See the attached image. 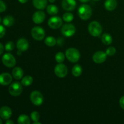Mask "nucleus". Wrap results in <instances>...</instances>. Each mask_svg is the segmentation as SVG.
Instances as JSON below:
<instances>
[{"mask_svg": "<svg viewBox=\"0 0 124 124\" xmlns=\"http://www.w3.org/2000/svg\"><path fill=\"white\" fill-rule=\"evenodd\" d=\"M92 15V9L88 4H82L78 9V15L83 20L90 19Z\"/></svg>", "mask_w": 124, "mask_h": 124, "instance_id": "obj_1", "label": "nucleus"}, {"mask_svg": "<svg viewBox=\"0 0 124 124\" xmlns=\"http://www.w3.org/2000/svg\"><path fill=\"white\" fill-rule=\"evenodd\" d=\"M88 31L92 36L98 37L102 31V27L98 21H92L88 25Z\"/></svg>", "mask_w": 124, "mask_h": 124, "instance_id": "obj_2", "label": "nucleus"}, {"mask_svg": "<svg viewBox=\"0 0 124 124\" xmlns=\"http://www.w3.org/2000/svg\"><path fill=\"white\" fill-rule=\"evenodd\" d=\"M80 53L75 48H69L65 52V56L68 60L73 63L78 61L80 58Z\"/></svg>", "mask_w": 124, "mask_h": 124, "instance_id": "obj_3", "label": "nucleus"}, {"mask_svg": "<svg viewBox=\"0 0 124 124\" xmlns=\"http://www.w3.org/2000/svg\"><path fill=\"white\" fill-rule=\"evenodd\" d=\"M23 92V85L18 82L12 83L8 88V92L13 96H18Z\"/></svg>", "mask_w": 124, "mask_h": 124, "instance_id": "obj_4", "label": "nucleus"}, {"mask_svg": "<svg viewBox=\"0 0 124 124\" xmlns=\"http://www.w3.org/2000/svg\"><path fill=\"white\" fill-rule=\"evenodd\" d=\"M30 98L31 102L36 106H39L43 103V96L39 91L35 90L31 92Z\"/></svg>", "mask_w": 124, "mask_h": 124, "instance_id": "obj_5", "label": "nucleus"}, {"mask_svg": "<svg viewBox=\"0 0 124 124\" xmlns=\"http://www.w3.org/2000/svg\"><path fill=\"white\" fill-rule=\"evenodd\" d=\"M2 62L4 65L7 67L12 68L15 66L16 59L10 53H6L2 58Z\"/></svg>", "mask_w": 124, "mask_h": 124, "instance_id": "obj_6", "label": "nucleus"}, {"mask_svg": "<svg viewBox=\"0 0 124 124\" xmlns=\"http://www.w3.org/2000/svg\"><path fill=\"white\" fill-rule=\"evenodd\" d=\"M54 73L58 78H63L67 75V67L62 63H59V64H57L54 67Z\"/></svg>", "mask_w": 124, "mask_h": 124, "instance_id": "obj_7", "label": "nucleus"}, {"mask_svg": "<svg viewBox=\"0 0 124 124\" xmlns=\"http://www.w3.org/2000/svg\"><path fill=\"white\" fill-rule=\"evenodd\" d=\"M31 34L32 37L37 41H41L45 37V31L40 27H35L31 29Z\"/></svg>", "mask_w": 124, "mask_h": 124, "instance_id": "obj_8", "label": "nucleus"}, {"mask_svg": "<svg viewBox=\"0 0 124 124\" xmlns=\"http://www.w3.org/2000/svg\"><path fill=\"white\" fill-rule=\"evenodd\" d=\"M76 32V28L75 25L71 24H64L61 28V33L64 36L70 37Z\"/></svg>", "mask_w": 124, "mask_h": 124, "instance_id": "obj_9", "label": "nucleus"}, {"mask_svg": "<svg viewBox=\"0 0 124 124\" xmlns=\"http://www.w3.org/2000/svg\"><path fill=\"white\" fill-rule=\"evenodd\" d=\"M62 24V20L59 16H53L48 21V25L51 29H57L61 27Z\"/></svg>", "mask_w": 124, "mask_h": 124, "instance_id": "obj_10", "label": "nucleus"}, {"mask_svg": "<svg viewBox=\"0 0 124 124\" xmlns=\"http://www.w3.org/2000/svg\"><path fill=\"white\" fill-rule=\"evenodd\" d=\"M107 54L102 51H98L96 52L93 56V61L97 64H101L104 62L107 59Z\"/></svg>", "mask_w": 124, "mask_h": 124, "instance_id": "obj_11", "label": "nucleus"}, {"mask_svg": "<svg viewBox=\"0 0 124 124\" xmlns=\"http://www.w3.org/2000/svg\"><path fill=\"white\" fill-rule=\"evenodd\" d=\"M76 6V0H62V6L65 10H73Z\"/></svg>", "mask_w": 124, "mask_h": 124, "instance_id": "obj_12", "label": "nucleus"}, {"mask_svg": "<svg viewBox=\"0 0 124 124\" xmlns=\"http://www.w3.org/2000/svg\"><path fill=\"white\" fill-rule=\"evenodd\" d=\"M46 18V15L44 12L42 11H37L33 14L32 17V20L35 24H39L43 23Z\"/></svg>", "mask_w": 124, "mask_h": 124, "instance_id": "obj_13", "label": "nucleus"}, {"mask_svg": "<svg viewBox=\"0 0 124 124\" xmlns=\"http://www.w3.org/2000/svg\"><path fill=\"white\" fill-rule=\"evenodd\" d=\"M12 111L10 108L4 106L0 109V117L4 120H7L12 116Z\"/></svg>", "mask_w": 124, "mask_h": 124, "instance_id": "obj_14", "label": "nucleus"}, {"mask_svg": "<svg viewBox=\"0 0 124 124\" xmlns=\"http://www.w3.org/2000/svg\"><path fill=\"white\" fill-rule=\"evenodd\" d=\"M12 77L8 73L0 74V84L2 85H7L12 82Z\"/></svg>", "mask_w": 124, "mask_h": 124, "instance_id": "obj_15", "label": "nucleus"}, {"mask_svg": "<svg viewBox=\"0 0 124 124\" xmlns=\"http://www.w3.org/2000/svg\"><path fill=\"white\" fill-rule=\"evenodd\" d=\"M16 47L18 50H20L21 52L26 51L29 48V44L27 40L25 38H21L17 41Z\"/></svg>", "mask_w": 124, "mask_h": 124, "instance_id": "obj_16", "label": "nucleus"}, {"mask_svg": "<svg viewBox=\"0 0 124 124\" xmlns=\"http://www.w3.org/2000/svg\"><path fill=\"white\" fill-rule=\"evenodd\" d=\"M24 75V71L20 67H15L12 70V76L15 79H21Z\"/></svg>", "mask_w": 124, "mask_h": 124, "instance_id": "obj_17", "label": "nucleus"}, {"mask_svg": "<svg viewBox=\"0 0 124 124\" xmlns=\"http://www.w3.org/2000/svg\"><path fill=\"white\" fill-rule=\"evenodd\" d=\"M33 4L37 9L43 10L47 6V0H33Z\"/></svg>", "mask_w": 124, "mask_h": 124, "instance_id": "obj_18", "label": "nucleus"}, {"mask_svg": "<svg viewBox=\"0 0 124 124\" xmlns=\"http://www.w3.org/2000/svg\"><path fill=\"white\" fill-rule=\"evenodd\" d=\"M104 6L107 10H114L117 7V1L116 0H106Z\"/></svg>", "mask_w": 124, "mask_h": 124, "instance_id": "obj_19", "label": "nucleus"}, {"mask_svg": "<svg viewBox=\"0 0 124 124\" xmlns=\"http://www.w3.org/2000/svg\"><path fill=\"white\" fill-rule=\"evenodd\" d=\"M71 73H72V75L75 77H79L81 76L82 73V69L81 65L78 64L74 65L71 70Z\"/></svg>", "mask_w": 124, "mask_h": 124, "instance_id": "obj_20", "label": "nucleus"}, {"mask_svg": "<svg viewBox=\"0 0 124 124\" xmlns=\"http://www.w3.org/2000/svg\"><path fill=\"white\" fill-rule=\"evenodd\" d=\"M15 23V19L12 16H6L4 18L3 20H2V23L6 27H10L13 25Z\"/></svg>", "mask_w": 124, "mask_h": 124, "instance_id": "obj_21", "label": "nucleus"}, {"mask_svg": "<svg viewBox=\"0 0 124 124\" xmlns=\"http://www.w3.org/2000/svg\"><path fill=\"white\" fill-rule=\"evenodd\" d=\"M101 39L103 43L106 45V46H108V45L111 44L113 41L112 36L108 33L103 34L101 37Z\"/></svg>", "mask_w": 124, "mask_h": 124, "instance_id": "obj_22", "label": "nucleus"}, {"mask_svg": "<svg viewBox=\"0 0 124 124\" xmlns=\"http://www.w3.org/2000/svg\"><path fill=\"white\" fill-rule=\"evenodd\" d=\"M33 78L30 76H25L22 79L21 84L24 87H28L30 86L33 83Z\"/></svg>", "mask_w": 124, "mask_h": 124, "instance_id": "obj_23", "label": "nucleus"}, {"mask_svg": "<svg viewBox=\"0 0 124 124\" xmlns=\"http://www.w3.org/2000/svg\"><path fill=\"white\" fill-rule=\"evenodd\" d=\"M18 124H30V120L29 116L25 115H21L18 117Z\"/></svg>", "mask_w": 124, "mask_h": 124, "instance_id": "obj_24", "label": "nucleus"}, {"mask_svg": "<svg viewBox=\"0 0 124 124\" xmlns=\"http://www.w3.org/2000/svg\"><path fill=\"white\" fill-rule=\"evenodd\" d=\"M47 11L49 15H56L58 13V8L55 5L50 4L47 6Z\"/></svg>", "mask_w": 124, "mask_h": 124, "instance_id": "obj_25", "label": "nucleus"}, {"mask_svg": "<svg viewBox=\"0 0 124 124\" xmlns=\"http://www.w3.org/2000/svg\"><path fill=\"white\" fill-rule=\"evenodd\" d=\"M56 40L53 36H48L45 39L44 42L47 46H49V47H53V46H54L56 44Z\"/></svg>", "mask_w": 124, "mask_h": 124, "instance_id": "obj_26", "label": "nucleus"}, {"mask_svg": "<svg viewBox=\"0 0 124 124\" xmlns=\"http://www.w3.org/2000/svg\"><path fill=\"white\" fill-rule=\"evenodd\" d=\"M55 59L58 63H62L65 59V55L62 52H58L56 54Z\"/></svg>", "mask_w": 124, "mask_h": 124, "instance_id": "obj_27", "label": "nucleus"}, {"mask_svg": "<svg viewBox=\"0 0 124 124\" xmlns=\"http://www.w3.org/2000/svg\"><path fill=\"white\" fill-rule=\"evenodd\" d=\"M62 18L64 21L67 22V23H70V22L72 21L73 20L74 16L71 13H65L63 15Z\"/></svg>", "mask_w": 124, "mask_h": 124, "instance_id": "obj_28", "label": "nucleus"}, {"mask_svg": "<svg viewBox=\"0 0 124 124\" xmlns=\"http://www.w3.org/2000/svg\"><path fill=\"white\" fill-rule=\"evenodd\" d=\"M30 117H31V119L34 122H38L39 120V113L37 111H33L30 115Z\"/></svg>", "mask_w": 124, "mask_h": 124, "instance_id": "obj_29", "label": "nucleus"}, {"mask_svg": "<svg viewBox=\"0 0 124 124\" xmlns=\"http://www.w3.org/2000/svg\"><path fill=\"white\" fill-rule=\"evenodd\" d=\"M15 48V44L12 41H8V42L6 44L5 46V50L7 52H10L14 49Z\"/></svg>", "mask_w": 124, "mask_h": 124, "instance_id": "obj_30", "label": "nucleus"}, {"mask_svg": "<svg viewBox=\"0 0 124 124\" xmlns=\"http://www.w3.org/2000/svg\"><path fill=\"white\" fill-rule=\"evenodd\" d=\"M116 52V48L114 47H110L108 48H107L106 50V54H107V56H112L115 55V53Z\"/></svg>", "mask_w": 124, "mask_h": 124, "instance_id": "obj_31", "label": "nucleus"}, {"mask_svg": "<svg viewBox=\"0 0 124 124\" xmlns=\"http://www.w3.org/2000/svg\"><path fill=\"white\" fill-rule=\"evenodd\" d=\"M6 10V5L2 1L0 0V13L4 12Z\"/></svg>", "mask_w": 124, "mask_h": 124, "instance_id": "obj_32", "label": "nucleus"}, {"mask_svg": "<svg viewBox=\"0 0 124 124\" xmlns=\"http://www.w3.org/2000/svg\"><path fill=\"white\" fill-rule=\"evenodd\" d=\"M6 33V29L2 25H0V38L3 37Z\"/></svg>", "mask_w": 124, "mask_h": 124, "instance_id": "obj_33", "label": "nucleus"}, {"mask_svg": "<svg viewBox=\"0 0 124 124\" xmlns=\"http://www.w3.org/2000/svg\"><path fill=\"white\" fill-rule=\"evenodd\" d=\"M119 105L124 110V96L121 97L119 100Z\"/></svg>", "mask_w": 124, "mask_h": 124, "instance_id": "obj_34", "label": "nucleus"}, {"mask_svg": "<svg viewBox=\"0 0 124 124\" xmlns=\"http://www.w3.org/2000/svg\"><path fill=\"white\" fill-rule=\"evenodd\" d=\"M4 50V47L3 45L1 43H0V55L2 54V53H3Z\"/></svg>", "mask_w": 124, "mask_h": 124, "instance_id": "obj_35", "label": "nucleus"}, {"mask_svg": "<svg viewBox=\"0 0 124 124\" xmlns=\"http://www.w3.org/2000/svg\"><path fill=\"white\" fill-rule=\"evenodd\" d=\"M6 124H14V122H13V121H12V120L10 119H7V121L6 122Z\"/></svg>", "mask_w": 124, "mask_h": 124, "instance_id": "obj_36", "label": "nucleus"}, {"mask_svg": "<svg viewBox=\"0 0 124 124\" xmlns=\"http://www.w3.org/2000/svg\"><path fill=\"white\" fill-rule=\"evenodd\" d=\"M18 1H19V2H21V3L24 4V3H26V2H27L28 0H18Z\"/></svg>", "mask_w": 124, "mask_h": 124, "instance_id": "obj_37", "label": "nucleus"}, {"mask_svg": "<svg viewBox=\"0 0 124 124\" xmlns=\"http://www.w3.org/2000/svg\"><path fill=\"white\" fill-rule=\"evenodd\" d=\"M79 1H81V2H83V3H85V2H89L90 0H79Z\"/></svg>", "mask_w": 124, "mask_h": 124, "instance_id": "obj_38", "label": "nucleus"}, {"mask_svg": "<svg viewBox=\"0 0 124 124\" xmlns=\"http://www.w3.org/2000/svg\"><path fill=\"white\" fill-rule=\"evenodd\" d=\"M48 1H49L50 2H52V3H53V2H54L56 0H48Z\"/></svg>", "mask_w": 124, "mask_h": 124, "instance_id": "obj_39", "label": "nucleus"}, {"mask_svg": "<svg viewBox=\"0 0 124 124\" xmlns=\"http://www.w3.org/2000/svg\"><path fill=\"white\" fill-rule=\"evenodd\" d=\"M2 124V121L1 118H0V124Z\"/></svg>", "mask_w": 124, "mask_h": 124, "instance_id": "obj_40", "label": "nucleus"}, {"mask_svg": "<svg viewBox=\"0 0 124 124\" xmlns=\"http://www.w3.org/2000/svg\"><path fill=\"white\" fill-rule=\"evenodd\" d=\"M1 21H2V19H1V17L0 16V24H1Z\"/></svg>", "mask_w": 124, "mask_h": 124, "instance_id": "obj_41", "label": "nucleus"}, {"mask_svg": "<svg viewBox=\"0 0 124 124\" xmlns=\"http://www.w3.org/2000/svg\"><path fill=\"white\" fill-rule=\"evenodd\" d=\"M93 1H100V0H93Z\"/></svg>", "mask_w": 124, "mask_h": 124, "instance_id": "obj_42", "label": "nucleus"}]
</instances>
